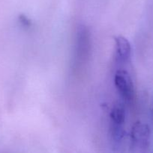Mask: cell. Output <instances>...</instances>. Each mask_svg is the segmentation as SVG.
I'll return each mask as SVG.
<instances>
[{
  "instance_id": "cell-5",
  "label": "cell",
  "mask_w": 153,
  "mask_h": 153,
  "mask_svg": "<svg viewBox=\"0 0 153 153\" xmlns=\"http://www.w3.org/2000/svg\"><path fill=\"white\" fill-rule=\"evenodd\" d=\"M20 22H22V25H25V26H30V25H31V22L29 21V19L24 15H21L20 16Z\"/></svg>"
},
{
  "instance_id": "cell-3",
  "label": "cell",
  "mask_w": 153,
  "mask_h": 153,
  "mask_svg": "<svg viewBox=\"0 0 153 153\" xmlns=\"http://www.w3.org/2000/svg\"><path fill=\"white\" fill-rule=\"evenodd\" d=\"M150 128L147 124L141 122L135 123L131 128L130 141L131 146L138 151H145L150 143Z\"/></svg>"
},
{
  "instance_id": "cell-6",
  "label": "cell",
  "mask_w": 153,
  "mask_h": 153,
  "mask_svg": "<svg viewBox=\"0 0 153 153\" xmlns=\"http://www.w3.org/2000/svg\"><path fill=\"white\" fill-rule=\"evenodd\" d=\"M152 116H153V104H152Z\"/></svg>"
},
{
  "instance_id": "cell-1",
  "label": "cell",
  "mask_w": 153,
  "mask_h": 153,
  "mask_svg": "<svg viewBox=\"0 0 153 153\" xmlns=\"http://www.w3.org/2000/svg\"><path fill=\"white\" fill-rule=\"evenodd\" d=\"M115 86L120 97L128 105L134 101V88L130 74L125 70H118L114 77Z\"/></svg>"
},
{
  "instance_id": "cell-4",
  "label": "cell",
  "mask_w": 153,
  "mask_h": 153,
  "mask_svg": "<svg viewBox=\"0 0 153 153\" xmlns=\"http://www.w3.org/2000/svg\"><path fill=\"white\" fill-rule=\"evenodd\" d=\"M116 60L118 64H124L128 61L131 53V46L127 38L122 36L115 37Z\"/></svg>"
},
{
  "instance_id": "cell-2",
  "label": "cell",
  "mask_w": 153,
  "mask_h": 153,
  "mask_svg": "<svg viewBox=\"0 0 153 153\" xmlns=\"http://www.w3.org/2000/svg\"><path fill=\"white\" fill-rule=\"evenodd\" d=\"M110 134L112 140L118 143L124 137L125 111L122 104L115 105L110 112Z\"/></svg>"
}]
</instances>
